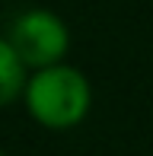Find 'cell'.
<instances>
[{"label": "cell", "instance_id": "1", "mask_svg": "<svg viewBox=\"0 0 153 156\" xmlns=\"http://www.w3.org/2000/svg\"><path fill=\"white\" fill-rule=\"evenodd\" d=\"M23 102L35 124L48 131H70L93 108V86L83 70L61 61L29 76Z\"/></svg>", "mask_w": 153, "mask_h": 156}, {"label": "cell", "instance_id": "2", "mask_svg": "<svg viewBox=\"0 0 153 156\" xmlns=\"http://www.w3.org/2000/svg\"><path fill=\"white\" fill-rule=\"evenodd\" d=\"M6 38L16 48V54L26 61V67L41 70L61 64L70 51V29L54 10L45 6H29L19 16H13Z\"/></svg>", "mask_w": 153, "mask_h": 156}, {"label": "cell", "instance_id": "3", "mask_svg": "<svg viewBox=\"0 0 153 156\" xmlns=\"http://www.w3.org/2000/svg\"><path fill=\"white\" fill-rule=\"evenodd\" d=\"M26 61L16 54V48L10 45L6 35H0V108H10L13 102H19L26 93V83H29V73H26Z\"/></svg>", "mask_w": 153, "mask_h": 156}, {"label": "cell", "instance_id": "4", "mask_svg": "<svg viewBox=\"0 0 153 156\" xmlns=\"http://www.w3.org/2000/svg\"><path fill=\"white\" fill-rule=\"evenodd\" d=\"M0 156H6V153H3V150H0Z\"/></svg>", "mask_w": 153, "mask_h": 156}]
</instances>
